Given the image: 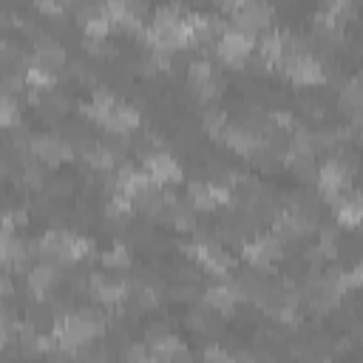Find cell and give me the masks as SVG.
<instances>
[{
  "label": "cell",
  "mask_w": 363,
  "mask_h": 363,
  "mask_svg": "<svg viewBox=\"0 0 363 363\" xmlns=\"http://www.w3.org/2000/svg\"><path fill=\"white\" fill-rule=\"evenodd\" d=\"M147 346H150V360H187L190 357L187 349L182 346V340L173 335H167L159 343H147Z\"/></svg>",
  "instance_id": "14"
},
{
  "label": "cell",
  "mask_w": 363,
  "mask_h": 363,
  "mask_svg": "<svg viewBox=\"0 0 363 363\" xmlns=\"http://www.w3.org/2000/svg\"><path fill=\"white\" fill-rule=\"evenodd\" d=\"M187 85L193 88V94L204 102L216 99L221 91V77L213 71V65L207 60H193L187 65Z\"/></svg>",
  "instance_id": "4"
},
{
  "label": "cell",
  "mask_w": 363,
  "mask_h": 363,
  "mask_svg": "<svg viewBox=\"0 0 363 363\" xmlns=\"http://www.w3.org/2000/svg\"><path fill=\"white\" fill-rule=\"evenodd\" d=\"M250 51H252V37L238 31V28H227L216 45V54L230 65H241L250 57Z\"/></svg>",
  "instance_id": "6"
},
{
  "label": "cell",
  "mask_w": 363,
  "mask_h": 363,
  "mask_svg": "<svg viewBox=\"0 0 363 363\" xmlns=\"http://www.w3.org/2000/svg\"><path fill=\"white\" fill-rule=\"evenodd\" d=\"M102 267H108V269H113V272L130 269V252H128V247H125V244H116V247L105 250V252H102Z\"/></svg>",
  "instance_id": "15"
},
{
  "label": "cell",
  "mask_w": 363,
  "mask_h": 363,
  "mask_svg": "<svg viewBox=\"0 0 363 363\" xmlns=\"http://www.w3.org/2000/svg\"><path fill=\"white\" fill-rule=\"evenodd\" d=\"M233 17H235V28L238 31L255 37L258 31H267L269 28V23H272V6L267 0H247V3H241L233 11Z\"/></svg>",
  "instance_id": "2"
},
{
  "label": "cell",
  "mask_w": 363,
  "mask_h": 363,
  "mask_svg": "<svg viewBox=\"0 0 363 363\" xmlns=\"http://www.w3.org/2000/svg\"><path fill=\"white\" fill-rule=\"evenodd\" d=\"M352 329H354V335H357V340L363 343V320H354V326H352Z\"/></svg>",
  "instance_id": "28"
},
{
  "label": "cell",
  "mask_w": 363,
  "mask_h": 363,
  "mask_svg": "<svg viewBox=\"0 0 363 363\" xmlns=\"http://www.w3.org/2000/svg\"><path fill=\"white\" fill-rule=\"evenodd\" d=\"M349 176H352V170H349L346 164H340L337 159H329V162L318 170V187H320V193L332 201V199H337V196H343V193L349 190Z\"/></svg>",
  "instance_id": "7"
},
{
  "label": "cell",
  "mask_w": 363,
  "mask_h": 363,
  "mask_svg": "<svg viewBox=\"0 0 363 363\" xmlns=\"http://www.w3.org/2000/svg\"><path fill=\"white\" fill-rule=\"evenodd\" d=\"M170 335V323L167 320H153L147 329H145V343H159Z\"/></svg>",
  "instance_id": "22"
},
{
  "label": "cell",
  "mask_w": 363,
  "mask_h": 363,
  "mask_svg": "<svg viewBox=\"0 0 363 363\" xmlns=\"http://www.w3.org/2000/svg\"><path fill=\"white\" fill-rule=\"evenodd\" d=\"M238 301H241V298H238V289H235L233 281L213 284V286H207V292H204L207 309H213V312H218V315H233Z\"/></svg>",
  "instance_id": "10"
},
{
  "label": "cell",
  "mask_w": 363,
  "mask_h": 363,
  "mask_svg": "<svg viewBox=\"0 0 363 363\" xmlns=\"http://www.w3.org/2000/svg\"><path fill=\"white\" fill-rule=\"evenodd\" d=\"M26 82H28V88H37V91H51L54 77H51V71L40 68V65L34 62V65L26 71Z\"/></svg>",
  "instance_id": "17"
},
{
  "label": "cell",
  "mask_w": 363,
  "mask_h": 363,
  "mask_svg": "<svg viewBox=\"0 0 363 363\" xmlns=\"http://www.w3.org/2000/svg\"><path fill=\"white\" fill-rule=\"evenodd\" d=\"M199 295H201V292H199L196 284H182V281L167 289V298L176 301V303H193V301H199Z\"/></svg>",
  "instance_id": "18"
},
{
  "label": "cell",
  "mask_w": 363,
  "mask_h": 363,
  "mask_svg": "<svg viewBox=\"0 0 363 363\" xmlns=\"http://www.w3.org/2000/svg\"><path fill=\"white\" fill-rule=\"evenodd\" d=\"M199 357H204V360H230L233 354H230V352H224V349L207 346V349H201V352H199Z\"/></svg>",
  "instance_id": "26"
},
{
  "label": "cell",
  "mask_w": 363,
  "mask_h": 363,
  "mask_svg": "<svg viewBox=\"0 0 363 363\" xmlns=\"http://www.w3.org/2000/svg\"><path fill=\"white\" fill-rule=\"evenodd\" d=\"M125 9H128V14L130 17H145L147 14V0H125Z\"/></svg>",
  "instance_id": "25"
},
{
  "label": "cell",
  "mask_w": 363,
  "mask_h": 363,
  "mask_svg": "<svg viewBox=\"0 0 363 363\" xmlns=\"http://www.w3.org/2000/svg\"><path fill=\"white\" fill-rule=\"evenodd\" d=\"M122 357H128V360H150V349L130 343V346H125V349H122Z\"/></svg>",
  "instance_id": "24"
},
{
  "label": "cell",
  "mask_w": 363,
  "mask_h": 363,
  "mask_svg": "<svg viewBox=\"0 0 363 363\" xmlns=\"http://www.w3.org/2000/svg\"><path fill=\"white\" fill-rule=\"evenodd\" d=\"M284 164H286L298 179H303V182L318 179V159H315V153H309V150H292V147H289V153H284Z\"/></svg>",
  "instance_id": "13"
},
{
  "label": "cell",
  "mask_w": 363,
  "mask_h": 363,
  "mask_svg": "<svg viewBox=\"0 0 363 363\" xmlns=\"http://www.w3.org/2000/svg\"><path fill=\"white\" fill-rule=\"evenodd\" d=\"M57 3H60V6H62V9H68V6H71V9H74V3H77V0H57Z\"/></svg>",
  "instance_id": "29"
},
{
  "label": "cell",
  "mask_w": 363,
  "mask_h": 363,
  "mask_svg": "<svg viewBox=\"0 0 363 363\" xmlns=\"http://www.w3.org/2000/svg\"><path fill=\"white\" fill-rule=\"evenodd\" d=\"M91 221H94V213H91V207H85V204H79V207L71 213V224H74V227H91Z\"/></svg>",
  "instance_id": "23"
},
{
  "label": "cell",
  "mask_w": 363,
  "mask_h": 363,
  "mask_svg": "<svg viewBox=\"0 0 363 363\" xmlns=\"http://www.w3.org/2000/svg\"><path fill=\"white\" fill-rule=\"evenodd\" d=\"M60 281V267L51 261H40L28 269V292L31 298H51L54 284Z\"/></svg>",
  "instance_id": "9"
},
{
  "label": "cell",
  "mask_w": 363,
  "mask_h": 363,
  "mask_svg": "<svg viewBox=\"0 0 363 363\" xmlns=\"http://www.w3.org/2000/svg\"><path fill=\"white\" fill-rule=\"evenodd\" d=\"M71 190H74V182H71V179H51V182L45 184V193H48L51 199H68Z\"/></svg>",
  "instance_id": "21"
},
{
  "label": "cell",
  "mask_w": 363,
  "mask_h": 363,
  "mask_svg": "<svg viewBox=\"0 0 363 363\" xmlns=\"http://www.w3.org/2000/svg\"><path fill=\"white\" fill-rule=\"evenodd\" d=\"M332 207L343 227L363 224V193H343V196L332 199Z\"/></svg>",
  "instance_id": "12"
},
{
  "label": "cell",
  "mask_w": 363,
  "mask_h": 363,
  "mask_svg": "<svg viewBox=\"0 0 363 363\" xmlns=\"http://www.w3.org/2000/svg\"><path fill=\"white\" fill-rule=\"evenodd\" d=\"M241 3H247V0H216V6H218L221 11H235Z\"/></svg>",
  "instance_id": "27"
},
{
  "label": "cell",
  "mask_w": 363,
  "mask_h": 363,
  "mask_svg": "<svg viewBox=\"0 0 363 363\" xmlns=\"http://www.w3.org/2000/svg\"><path fill=\"white\" fill-rule=\"evenodd\" d=\"M82 28H85V34H88V37H99V40H105V37H108V31H111V20H108L105 14H99V17L88 20Z\"/></svg>",
  "instance_id": "20"
},
{
  "label": "cell",
  "mask_w": 363,
  "mask_h": 363,
  "mask_svg": "<svg viewBox=\"0 0 363 363\" xmlns=\"http://www.w3.org/2000/svg\"><path fill=\"white\" fill-rule=\"evenodd\" d=\"M145 173L153 182H170V184H179L182 182V167L176 164V159L170 153H159V150H153L145 159Z\"/></svg>",
  "instance_id": "11"
},
{
  "label": "cell",
  "mask_w": 363,
  "mask_h": 363,
  "mask_svg": "<svg viewBox=\"0 0 363 363\" xmlns=\"http://www.w3.org/2000/svg\"><path fill=\"white\" fill-rule=\"evenodd\" d=\"M284 77H289L295 85H318L326 77V68L312 54H284L278 60Z\"/></svg>",
  "instance_id": "1"
},
{
  "label": "cell",
  "mask_w": 363,
  "mask_h": 363,
  "mask_svg": "<svg viewBox=\"0 0 363 363\" xmlns=\"http://www.w3.org/2000/svg\"><path fill=\"white\" fill-rule=\"evenodd\" d=\"M0 119H3L6 128L20 125V105H17L14 96H3V113H0Z\"/></svg>",
  "instance_id": "19"
},
{
  "label": "cell",
  "mask_w": 363,
  "mask_h": 363,
  "mask_svg": "<svg viewBox=\"0 0 363 363\" xmlns=\"http://www.w3.org/2000/svg\"><path fill=\"white\" fill-rule=\"evenodd\" d=\"M286 252H284V241L278 238V235H255L247 247H244V252H241V258L244 261H250L252 267H258V269H267V267H272L278 258H284Z\"/></svg>",
  "instance_id": "5"
},
{
  "label": "cell",
  "mask_w": 363,
  "mask_h": 363,
  "mask_svg": "<svg viewBox=\"0 0 363 363\" xmlns=\"http://www.w3.org/2000/svg\"><path fill=\"white\" fill-rule=\"evenodd\" d=\"M34 62H37L40 68H45V71L57 74V71H62V68H65L68 54H65L62 43H60L57 37L43 34V37H37V40H34Z\"/></svg>",
  "instance_id": "8"
},
{
  "label": "cell",
  "mask_w": 363,
  "mask_h": 363,
  "mask_svg": "<svg viewBox=\"0 0 363 363\" xmlns=\"http://www.w3.org/2000/svg\"><path fill=\"white\" fill-rule=\"evenodd\" d=\"M261 57L267 62H278L284 57V40H281V31H264L261 37Z\"/></svg>",
  "instance_id": "16"
},
{
  "label": "cell",
  "mask_w": 363,
  "mask_h": 363,
  "mask_svg": "<svg viewBox=\"0 0 363 363\" xmlns=\"http://www.w3.org/2000/svg\"><path fill=\"white\" fill-rule=\"evenodd\" d=\"M31 153H34L45 167H57V164L68 162L77 150H74L65 139H60V136H54V133H34V136H31Z\"/></svg>",
  "instance_id": "3"
}]
</instances>
